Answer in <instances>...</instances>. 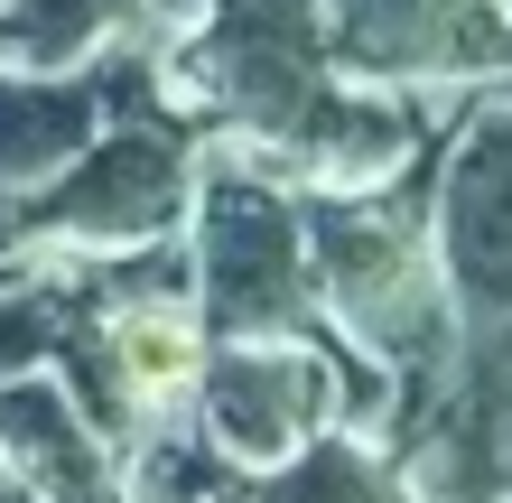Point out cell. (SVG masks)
<instances>
[{"label":"cell","instance_id":"1","mask_svg":"<svg viewBox=\"0 0 512 503\" xmlns=\"http://www.w3.org/2000/svg\"><path fill=\"white\" fill-rule=\"evenodd\" d=\"M308 271L326 327H345V345H364L382 373H438L457 364V299H447L429 243H419V205L391 187L336 196L308 187Z\"/></svg>","mask_w":512,"mask_h":503},{"label":"cell","instance_id":"9","mask_svg":"<svg viewBox=\"0 0 512 503\" xmlns=\"http://www.w3.org/2000/svg\"><path fill=\"white\" fill-rule=\"evenodd\" d=\"M243 503H410V494H401V466H391V457L354 448V438H336V429H317L298 457L243 476Z\"/></svg>","mask_w":512,"mask_h":503},{"label":"cell","instance_id":"12","mask_svg":"<svg viewBox=\"0 0 512 503\" xmlns=\"http://www.w3.org/2000/svg\"><path fill=\"white\" fill-rule=\"evenodd\" d=\"M0 503H47V494H28L19 476H0Z\"/></svg>","mask_w":512,"mask_h":503},{"label":"cell","instance_id":"11","mask_svg":"<svg viewBox=\"0 0 512 503\" xmlns=\"http://www.w3.org/2000/svg\"><path fill=\"white\" fill-rule=\"evenodd\" d=\"M215 0H149V19H205Z\"/></svg>","mask_w":512,"mask_h":503},{"label":"cell","instance_id":"5","mask_svg":"<svg viewBox=\"0 0 512 503\" xmlns=\"http://www.w3.org/2000/svg\"><path fill=\"white\" fill-rule=\"evenodd\" d=\"M326 56L345 84H494L512 19L503 0H326Z\"/></svg>","mask_w":512,"mask_h":503},{"label":"cell","instance_id":"7","mask_svg":"<svg viewBox=\"0 0 512 503\" xmlns=\"http://www.w3.org/2000/svg\"><path fill=\"white\" fill-rule=\"evenodd\" d=\"M149 103V56L122 47L112 66H0V187L28 196L56 168H75L94 140Z\"/></svg>","mask_w":512,"mask_h":503},{"label":"cell","instance_id":"10","mask_svg":"<svg viewBox=\"0 0 512 503\" xmlns=\"http://www.w3.org/2000/svg\"><path fill=\"white\" fill-rule=\"evenodd\" d=\"M149 0H10L0 10V56L10 66H84L103 38H131Z\"/></svg>","mask_w":512,"mask_h":503},{"label":"cell","instance_id":"16","mask_svg":"<svg viewBox=\"0 0 512 503\" xmlns=\"http://www.w3.org/2000/svg\"><path fill=\"white\" fill-rule=\"evenodd\" d=\"M0 10H10V0H0Z\"/></svg>","mask_w":512,"mask_h":503},{"label":"cell","instance_id":"4","mask_svg":"<svg viewBox=\"0 0 512 503\" xmlns=\"http://www.w3.org/2000/svg\"><path fill=\"white\" fill-rule=\"evenodd\" d=\"M196 94L243 131L261 159H280L308 112L336 94V56H326V0H215L187 38Z\"/></svg>","mask_w":512,"mask_h":503},{"label":"cell","instance_id":"6","mask_svg":"<svg viewBox=\"0 0 512 503\" xmlns=\"http://www.w3.org/2000/svg\"><path fill=\"white\" fill-rule=\"evenodd\" d=\"M438 280L457 317L512 327V103L485 94L438 159Z\"/></svg>","mask_w":512,"mask_h":503},{"label":"cell","instance_id":"17","mask_svg":"<svg viewBox=\"0 0 512 503\" xmlns=\"http://www.w3.org/2000/svg\"><path fill=\"white\" fill-rule=\"evenodd\" d=\"M233 503H243V494H233Z\"/></svg>","mask_w":512,"mask_h":503},{"label":"cell","instance_id":"13","mask_svg":"<svg viewBox=\"0 0 512 503\" xmlns=\"http://www.w3.org/2000/svg\"><path fill=\"white\" fill-rule=\"evenodd\" d=\"M494 94H503V103H512V66H503V75H494Z\"/></svg>","mask_w":512,"mask_h":503},{"label":"cell","instance_id":"2","mask_svg":"<svg viewBox=\"0 0 512 503\" xmlns=\"http://www.w3.org/2000/svg\"><path fill=\"white\" fill-rule=\"evenodd\" d=\"M196 327L205 345L261 336H336L308 271V215L270 159H205L196 168Z\"/></svg>","mask_w":512,"mask_h":503},{"label":"cell","instance_id":"14","mask_svg":"<svg viewBox=\"0 0 512 503\" xmlns=\"http://www.w3.org/2000/svg\"><path fill=\"white\" fill-rule=\"evenodd\" d=\"M0 280H10V261H0Z\"/></svg>","mask_w":512,"mask_h":503},{"label":"cell","instance_id":"3","mask_svg":"<svg viewBox=\"0 0 512 503\" xmlns=\"http://www.w3.org/2000/svg\"><path fill=\"white\" fill-rule=\"evenodd\" d=\"M196 140L205 122L168 103H131L75 168H56L47 187L19 196V252H131V243H168L177 215L196 205Z\"/></svg>","mask_w":512,"mask_h":503},{"label":"cell","instance_id":"8","mask_svg":"<svg viewBox=\"0 0 512 503\" xmlns=\"http://www.w3.org/2000/svg\"><path fill=\"white\" fill-rule=\"evenodd\" d=\"M0 476H19L47 503H122L112 476V438L75 410V392L56 373L0 382Z\"/></svg>","mask_w":512,"mask_h":503},{"label":"cell","instance_id":"15","mask_svg":"<svg viewBox=\"0 0 512 503\" xmlns=\"http://www.w3.org/2000/svg\"><path fill=\"white\" fill-rule=\"evenodd\" d=\"M503 19H512V0H503Z\"/></svg>","mask_w":512,"mask_h":503}]
</instances>
